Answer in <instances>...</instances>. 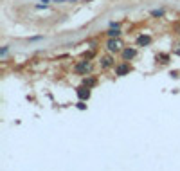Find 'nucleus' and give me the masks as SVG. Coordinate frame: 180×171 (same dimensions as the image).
Masks as SVG:
<instances>
[{"label":"nucleus","instance_id":"obj_9","mask_svg":"<svg viewBox=\"0 0 180 171\" xmlns=\"http://www.w3.org/2000/svg\"><path fill=\"white\" fill-rule=\"evenodd\" d=\"M83 85L90 88V87H94V85H96V79H94V77H86V79H83Z\"/></svg>","mask_w":180,"mask_h":171},{"label":"nucleus","instance_id":"obj_3","mask_svg":"<svg viewBox=\"0 0 180 171\" xmlns=\"http://www.w3.org/2000/svg\"><path fill=\"white\" fill-rule=\"evenodd\" d=\"M106 47H108V51H110V52H119V51H121V41L117 38H110Z\"/></svg>","mask_w":180,"mask_h":171},{"label":"nucleus","instance_id":"obj_2","mask_svg":"<svg viewBox=\"0 0 180 171\" xmlns=\"http://www.w3.org/2000/svg\"><path fill=\"white\" fill-rule=\"evenodd\" d=\"M74 70H76L78 74H86V72L90 70V61H79V63L74 67Z\"/></svg>","mask_w":180,"mask_h":171},{"label":"nucleus","instance_id":"obj_5","mask_svg":"<svg viewBox=\"0 0 180 171\" xmlns=\"http://www.w3.org/2000/svg\"><path fill=\"white\" fill-rule=\"evenodd\" d=\"M135 56H137V51H135V49H124V51H122V58H124L126 61H128V59H133Z\"/></svg>","mask_w":180,"mask_h":171},{"label":"nucleus","instance_id":"obj_11","mask_svg":"<svg viewBox=\"0 0 180 171\" xmlns=\"http://www.w3.org/2000/svg\"><path fill=\"white\" fill-rule=\"evenodd\" d=\"M78 108H79V110H85V108H86V105H85V101H83V99H79V103H78Z\"/></svg>","mask_w":180,"mask_h":171},{"label":"nucleus","instance_id":"obj_6","mask_svg":"<svg viewBox=\"0 0 180 171\" xmlns=\"http://www.w3.org/2000/svg\"><path fill=\"white\" fill-rule=\"evenodd\" d=\"M112 65H114V59H112V56L101 58V67H103V69H108V67H112Z\"/></svg>","mask_w":180,"mask_h":171},{"label":"nucleus","instance_id":"obj_1","mask_svg":"<svg viewBox=\"0 0 180 171\" xmlns=\"http://www.w3.org/2000/svg\"><path fill=\"white\" fill-rule=\"evenodd\" d=\"M130 70H132V67H130L128 61H124V63H121V65L115 67V74H117V76H124V74H128Z\"/></svg>","mask_w":180,"mask_h":171},{"label":"nucleus","instance_id":"obj_7","mask_svg":"<svg viewBox=\"0 0 180 171\" xmlns=\"http://www.w3.org/2000/svg\"><path fill=\"white\" fill-rule=\"evenodd\" d=\"M137 43H139L140 47H142V45H150V43H151V38H150V36H139V38H137Z\"/></svg>","mask_w":180,"mask_h":171},{"label":"nucleus","instance_id":"obj_10","mask_svg":"<svg viewBox=\"0 0 180 171\" xmlns=\"http://www.w3.org/2000/svg\"><path fill=\"white\" fill-rule=\"evenodd\" d=\"M151 16H164V9H155V11H151Z\"/></svg>","mask_w":180,"mask_h":171},{"label":"nucleus","instance_id":"obj_4","mask_svg":"<svg viewBox=\"0 0 180 171\" xmlns=\"http://www.w3.org/2000/svg\"><path fill=\"white\" fill-rule=\"evenodd\" d=\"M78 97L83 99V101H86V99L90 97V88H88V87H81V88H78Z\"/></svg>","mask_w":180,"mask_h":171},{"label":"nucleus","instance_id":"obj_8","mask_svg":"<svg viewBox=\"0 0 180 171\" xmlns=\"http://www.w3.org/2000/svg\"><path fill=\"white\" fill-rule=\"evenodd\" d=\"M110 38H119V34H121V31H119V27H112L108 33H106Z\"/></svg>","mask_w":180,"mask_h":171}]
</instances>
